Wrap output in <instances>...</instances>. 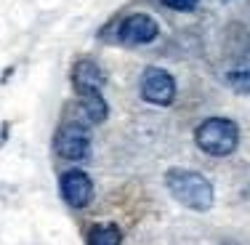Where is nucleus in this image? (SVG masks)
<instances>
[{
	"label": "nucleus",
	"mask_w": 250,
	"mask_h": 245,
	"mask_svg": "<svg viewBox=\"0 0 250 245\" xmlns=\"http://www.w3.org/2000/svg\"><path fill=\"white\" fill-rule=\"evenodd\" d=\"M165 187L189 211H210L213 200H216V189L213 181L200 171L192 168H168L165 171Z\"/></svg>",
	"instance_id": "1"
},
{
	"label": "nucleus",
	"mask_w": 250,
	"mask_h": 245,
	"mask_svg": "<svg viewBox=\"0 0 250 245\" xmlns=\"http://www.w3.org/2000/svg\"><path fill=\"white\" fill-rule=\"evenodd\" d=\"M194 144L210 157H229L240 147V125L231 117H208L194 128Z\"/></svg>",
	"instance_id": "2"
},
{
	"label": "nucleus",
	"mask_w": 250,
	"mask_h": 245,
	"mask_svg": "<svg viewBox=\"0 0 250 245\" xmlns=\"http://www.w3.org/2000/svg\"><path fill=\"white\" fill-rule=\"evenodd\" d=\"M139 93L154 107H170L178 93L176 77L163 67H146L139 77Z\"/></svg>",
	"instance_id": "3"
},
{
	"label": "nucleus",
	"mask_w": 250,
	"mask_h": 245,
	"mask_svg": "<svg viewBox=\"0 0 250 245\" xmlns=\"http://www.w3.org/2000/svg\"><path fill=\"white\" fill-rule=\"evenodd\" d=\"M53 149L62 160H72V163H80V160H88L93 152L91 136H88L85 128L75 123H64L62 128L56 131V139H53Z\"/></svg>",
	"instance_id": "4"
},
{
	"label": "nucleus",
	"mask_w": 250,
	"mask_h": 245,
	"mask_svg": "<svg viewBox=\"0 0 250 245\" xmlns=\"http://www.w3.org/2000/svg\"><path fill=\"white\" fill-rule=\"evenodd\" d=\"M59 192H62V200L67 202L69 208H88L93 202V195H96V187H93L91 176L80 168H69L59 176Z\"/></svg>",
	"instance_id": "5"
},
{
	"label": "nucleus",
	"mask_w": 250,
	"mask_h": 245,
	"mask_svg": "<svg viewBox=\"0 0 250 245\" xmlns=\"http://www.w3.org/2000/svg\"><path fill=\"white\" fill-rule=\"evenodd\" d=\"M72 115L67 117V123H75L80 128H93V125H101L109 115V104L104 99V91H93V93H83L77 96V104L72 107Z\"/></svg>",
	"instance_id": "6"
},
{
	"label": "nucleus",
	"mask_w": 250,
	"mask_h": 245,
	"mask_svg": "<svg viewBox=\"0 0 250 245\" xmlns=\"http://www.w3.org/2000/svg\"><path fill=\"white\" fill-rule=\"evenodd\" d=\"M160 35V24L154 22V16L149 14H130L120 22L117 38L125 45H146L152 40H157Z\"/></svg>",
	"instance_id": "7"
},
{
	"label": "nucleus",
	"mask_w": 250,
	"mask_h": 245,
	"mask_svg": "<svg viewBox=\"0 0 250 245\" xmlns=\"http://www.w3.org/2000/svg\"><path fill=\"white\" fill-rule=\"evenodd\" d=\"M104 69L99 67L93 59H77L72 67V88L77 96L83 93H93V91H104Z\"/></svg>",
	"instance_id": "8"
},
{
	"label": "nucleus",
	"mask_w": 250,
	"mask_h": 245,
	"mask_svg": "<svg viewBox=\"0 0 250 245\" xmlns=\"http://www.w3.org/2000/svg\"><path fill=\"white\" fill-rule=\"evenodd\" d=\"M85 245H123V229L117 224H96L88 229Z\"/></svg>",
	"instance_id": "9"
},
{
	"label": "nucleus",
	"mask_w": 250,
	"mask_h": 245,
	"mask_svg": "<svg viewBox=\"0 0 250 245\" xmlns=\"http://www.w3.org/2000/svg\"><path fill=\"white\" fill-rule=\"evenodd\" d=\"M226 83L231 86V91L237 93H250V62L237 64L226 72Z\"/></svg>",
	"instance_id": "10"
},
{
	"label": "nucleus",
	"mask_w": 250,
	"mask_h": 245,
	"mask_svg": "<svg viewBox=\"0 0 250 245\" xmlns=\"http://www.w3.org/2000/svg\"><path fill=\"white\" fill-rule=\"evenodd\" d=\"M163 5H168L173 11H194L200 5V0H163Z\"/></svg>",
	"instance_id": "11"
},
{
	"label": "nucleus",
	"mask_w": 250,
	"mask_h": 245,
	"mask_svg": "<svg viewBox=\"0 0 250 245\" xmlns=\"http://www.w3.org/2000/svg\"><path fill=\"white\" fill-rule=\"evenodd\" d=\"M8 131H11L8 123H0V149H3V144L8 141Z\"/></svg>",
	"instance_id": "12"
},
{
	"label": "nucleus",
	"mask_w": 250,
	"mask_h": 245,
	"mask_svg": "<svg viewBox=\"0 0 250 245\" xmlns=\"http://www.w3.org/2000/svg\"><path fill=\"white\" fill-rule=\"evenodd\" d=\"M224 245H237V243H224Z\"/></svg>",
	"instance_id": "13"
}]
</instances>
